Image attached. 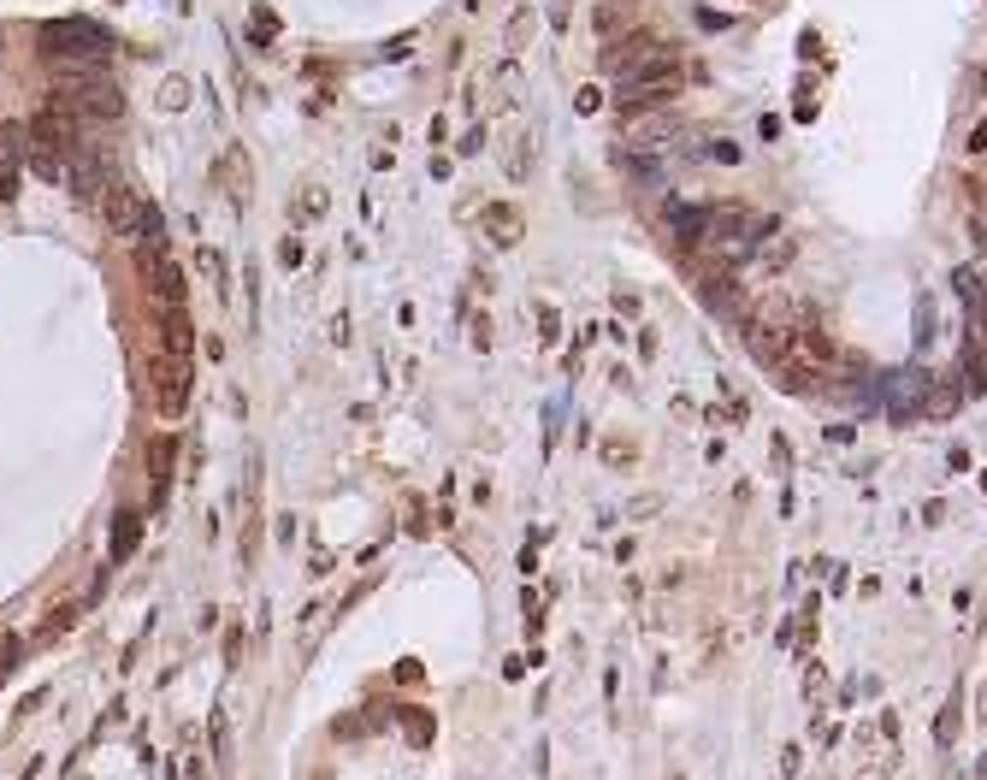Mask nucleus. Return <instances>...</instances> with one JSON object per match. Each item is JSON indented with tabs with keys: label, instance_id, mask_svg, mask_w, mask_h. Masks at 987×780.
I'll list each match as a JSON object with an SVG mask.
<instances>
[{
	"label": "nucleus",
	"instance_id": "nucleus-1",
	"mask_svg": "<svg viewBox=\"0 0 987 780\" xmlns=\"http://www.w3.org/2000/svg\"><path fill=\"white\" fill-rule=\"evenodd\" d=\"M680 89H686V65L662 54L657 65H645V71H633V77L615 83V107L621 113H662Z\"/></svg>",
	"mask_w": 987,
	"mask_h": 780
},
{
	"label": "nucleus",
	"instance_id": "nucleus-2",
	"mask_svg": "<svg viewBox=\"0 0 987 780\" xmlns=\"http://www.w3.org/2000/svg\"><path fill=\"white\" fill-rule=\"evenodd\" d=\"M101 213H107V225L119 231V237H131V243H142V237H160V213H154V201L142 190H131V184H107V195H101Z\"/></svg>",
	"mask_w": 987,
	"mask_h": 780
},
{
	"label": "nucleus",
	"instance_id": "nucleus-3",
	"mask_svg": "<svg viewBox=\"0 0 987 780\" xmlns=\"http://www.w3.org/2000/svg\"><path fill=\"white\" fill-rule=\"evenodd\" d=\"M136 272H142V284L154 290L160 308H184V272H178V260L166 255L160 237H142L136 243Z\"/></svg>",
	"mask_w": 987,
	"mask_h": 780
},
{
	"label": "nucleus",
	"instance_id": "nucleus-4",
	"mask_svg": "<svg viewBox=\"0 0 987 780\" xmlns=\"http://www.w3.org/2000/svg\"><path fill=\"white\" fill-rule=\"evenodd\" d=\"M148 390H154V408H160L166 420H178V414L190 408V361L154 349V361H148Z\"/></svg>",
	"mask_w": 987,
	"mask_h": 780
},
{
	"label": "nucleus",
	"instance_id": "nucleus-5",
	"mask_svg": "<svg viewBox=\"0 0 987 780\" xmlns=\"http://www.w3.org/2000/svg\"><path fill=\"white\" fill-rule=\"evenodd\" d=\"M60 107H77L83 119H101V125H113L125 101H119V89H113L101 71H77V77L66 83V95H60Z\"/></svg>",
	"mask_w": 987,
	"mask_h": 780
},
{
	"label": "nucleus",
	"instance_id": "nucleus-6",
	"mask_svg": "<svg viewBox=\"0 0 987 780\" xmlns=\"http://www.w3.org/2000/svg\"><path fill=\"white\" fill-rule=\"evenodd\" d=\"M662 60V42L651 30H627V36H615L609 48H603V77L609 83H621V77H633V71H645V65Z\"/></svg>",
	"mask_w": 987,
	"mask_h": 780
},
{
	"label": "nucleus",
	"instance_id": "nucleus-7",
	"mask_svg": "<svg viewBox=\"0 0 987 780\" xmlns=\"http://www.w3.org/2000/svg\"><path fill=\"white\" fill-rule=\"evenodd\" d=\"M42 54H54V60H95V54H107V30H95V24H48L42 30Z\"/></svg>",
	"mask_w": 987,
	"mask_h": 780
},
{
	"label": "nucleus",
	"instance_id": "nucleus-8",
	"mask_svg": "<svg viewBox=\"0 0 987 780\" xmlns=\"http://www.w3.org/2000/svg\"><path fill=\"white\" fill-rule=\"evenodd\" d=\"M160 337H166V343H160L166 355H184V361H190V337H196V331H190V314H184V308H160Z\"/></svg>",
	"mask_w": 987,
	"mask_h": 780
},
{
	"label": "nucleus",
	"instance_id": "nucleus-9",
	"mask_svg": "<svg viewBox=\"0 0 987 780\" xmlns=\"http://www.w3.org/2000/svg\"><path fill=\"white\" fill-rule=\"evenodd\" d=\"M668 136H674V119H668V113H645V125L627 130V142H633V148H662Z\"/></svg>",
	"mask_w": 987,
	"mask_h": 780
},
{
	"label": "nucleus",
	"instance_id": "nucleus-10",
	"mask_svg": "<svg viewBox=\"0 0 987 780\" xmlns=\"http://www.w3.org/2000/svg\"><path fill=\"white\" fill-rule=\"evenodd\" d=\"M136 532H142V509H125V515L113 520V556H131Z\"/></svg>",
	"mask_w": 987,
	"mask_h": 780
},
{
	"label": "nucleus",
	"instance_id": "nucleus-11",
	"mask_svg": "<svg viewBox=\"0 0 987 780\" xmlns=\"http://www.w3.org/2000/svg\"><path fill=\"white\" fill-rule=\"evenodd\" d=\"M485 231H491V237H497L503 249H509V243L521 237V231H515V219H509V207H491V213H485Z\"/></svg>",
	"mask_w": 987,
	"mask_h": 780
},
{
	"label": "nucleus",
	"instance_id": "nucleus-12",
	"mask_svg": "<svg viewBox=\"0 0 987 780\" xmlns=\"http://www.w3.org/2000/svg\"><path fill=\"white\" fill-rule=\"evenodd\" d=\"M172 450H178V444H172V438H160V444H154V455H148V461H154V491H160V485H166V473H172Z\"/></svg>",
	"mask_w": 987,
	"mask_h": 780
},
{
	"label": "nucleus",
	"instance_id": "nucleus-13",
	"mask_svg": "<svg viewBox=\"0 0 987 780\" xmlns=\"http://www.w3.org/2000/svg\"><path fill=\"white\" fill-rule=\"evenodd\" d=\"M934 739H940V745H952V739H958V710H940V721H934Z\"/></svg>",
	"mask_w": 987,
	"mask_h": 780
},
{
	"label": "nucleus",
	"instance_id": "nucleus-14",
	"mask_svg": "<svg viewBox=\"0 0 987 780\" xmlns=\"http://www.w3.org/2000/svg\"><path fill=\"white\" fill-rule=\"evenodd\" d=\"M787 260H792V243H775V249H769V255H763V272H781V266H787Z\"/></svg>",
	"mask_w": 987,
	"mask_h": 780
},
{
	"label": "nucleus",
	"instance_id": "nucleus-15",
	"mask_svg": "<svg viewBox=\"0 0 987 780\" xmlns=\"http://www.w3.org/2000/svg\"><path fill=\"white\" fill-rule=\"evenodd\" d=\"M781 775H787V780L798 775V745H787V751H781Z\"/></svg>",
	"mask_w": 987,
	"mask_h": 780
},
{
	"label": "nucleus",
	"instance_id": "nucleus-16",
	"mask_svg": "<svg viewBox=\"0 0 987 780\" xmlns=\"http://www.w3.org/2000/svg\"><path fill=\"white\" fill-rule=\"evenodd\" d=\"M970 154H987V125L970 130Z\"/></svg>",
	"mask_w": 987,
	"mask_h": 780
},
{
	"label": "nucleus",
	"instance_id": "nucleus-17",
	"mask_svg": "<svg viewBox=\"0 0 987 780\" xmlns=\"http://www.w3.org/2000/svg\"><path fill=\"white\" fill-rule=\"evenodd\" d=\"M982 89H987V71H982Z\"/></svg>",
	"mask_w": 987,
	"mask_h": 780
}]
</instances>
